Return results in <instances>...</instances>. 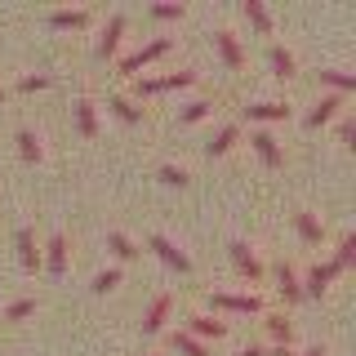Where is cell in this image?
Returning a JSON list of instances; mask_svg holds the SVG:
<instances>
[{"label": "cell", "instance_id": "obj_37", "mask_svg": "<svg viewBox=\"0 0 356 356\" xmlns=\"http://www.w3.org/2000/svg\"><path fill=\"white\" fill-rule=\"evenodd\" d=\"M263 356H298L294 348H272V352H263Z\"/></svg>", "mask_w": 356, "mask_h": 356}, {"label": "cell", "instance_id": "obj_36", "mask_svg": "<svg viewBox=\"0 0 356 356\" xmlns=\"http://www.w3.org/2000/svg\"><path fill=\"white\" fill-rule=\"evenodd\" d=\"M187 9L183 5H170V0H165V5H152V18H183Z\"/></svg>", "mask_w": 356, "mask_h": 356}, {"label": "cell", "instance_id": "obj_18", "mask_svg": "<svg viewBox=\"0 0 356 356\" xmlns=\"http://www.w3.org/2000/svg\"><path fill=\"white\" fill-rule=\"evenodd\" d=\"M241 138V125H222L214 138L205 143V152H209V161H214V156H222V152H232V143Z\"/></svg>", "mask_w": 356, "mask_h": 356}, {"label": "cell", "instance_id": "obj_30", "mask_svg": "<svg viewBox=\"0 0 356 356\" xmlns=\"http://www.w3.org/2000/svg\"><path fill=\"white\" fill-rule=\"evenodd\" d=\"M116 285H120V267H107V272L94 276V285H89V289H94V294H107V289H116Z\"/></svg>", "mask_w": 356, "mask_h": 356}, {"label": "cell", "instance_id": "obj_23", "mask_svg": "<svg viewBox=\"0 0 356 356\" xmlns=\"http://www.w3.org/2000/svg\"><path fill=\"white\" fill-rule=\"evenodd\" d=\"M170 343H174V352H178V356H209V352H205V343H200V339H192L187 330H178Z\"/></svg>", "mask_w": 356, "mask_h": 356}, {"label": "cell", "instance_id": "obj_14", "mask_svg": "<svg viewBox=\"0 0 356 356\" xmlns=\"http://www.w3.org/2000/svg\"><path fill=\"white\" fill-rule=\"evenodd\" d=\"M49 27H58V31H81V27H89V9H54L49 14Z\"/></svg>", "mask_w": 356, "mask_h": 356}, {"label": "cell", "instance_id": "obj_40", "mask_svg": "<svg viewBox=\"0 0 356 356\" xmlns=\"http://www.w3.org/2000/svg\"><path fill=\"white\" fill-rule=\"evenodd\" d=\"M0 103H5V89H0Z\"/></svg>", "mask_w": 356, "mask_h": 356}, {"label": "cell", "instance_id": "obj_35", "mask_svg": "<svg viewBox=\"0 0 356 356\" xmlns=\"http://www.w3.org/2000/svg\"><path fill=\"white\" fill-rule=\"evenodd\" d=\"M18 89H22V94H36V89H49V76H22V81H18Z\"/></svg>", "mask_w": 356, "mask_h": 356}, {"label": "cell", "instance_id": "obj_3", "mask_svg": "<svg viewBox=\"0 0 356 356\" xmlns=\"http://www.w3.org/2000/svg\"><path fill=\"white\" fill-rule=\"evenodd\" d=\"M209 303L218 312H241V316H254V312H263V298L259 294H209Z\"/></svg>", "mask_w": 356, "mask_h": 356}, {"label": "cell", "instance_id": "obj_29", "mask_svg": "<svg viewBox=\"0 0 356 356\" xmlns=\"http://www.w3.org/2000/svg\"><path fill=\"white\" fill-rule=\"evenodd\" d=\"M107 250L116 254V259H134V254H138V250H134V241L125 236V232H107Z\"/></svg>", "mask_w": 356, "mask_h": 356}, {"label": "cell", "instance_id": "obj_31", "mask_svg": "<svg viewBox=\"0 0 356 356\" xmlns=\"http://www.w3.org/2000/svg\"><path fill=\"white\" fill-rule=\"evenodd\" d=\"M156 178H161V183H170V187H187V170H183V165H161Z\"/></svg>", "mask_w": 356, "mask_h": 356}, {"label": "cell", "instance_id": "obj_4", "mask_svg": "<svg viewBox=\"0 0 356 356\" xmlns=\"http://www.w3.org/2000/svg\"><path fill=\"white\" fill-rule=\"evenodd\" d=\"M196 85V72H170L161 81H138V98H152V94H170V89H187Z\"/></svg>", "mask_w": 356, "mask_h": 356}, {"label": "cell", "instance_id": "obj_38", "mask_svg": "<svg viewBox=\"0 0 356 356\" xmlns=\"http://www.w3.org/2000/svg\"><path fill=\"white\" fill-rule=\"evenodd\" d=\"M236 356H263V352H259V348H245V352H236Z\"/></svg>", "mask_w": 356, "mask_h": 356}, {"label": "cell", "instance_id": "obj_21", "mask_svg": "<svg viewBox=\"0 0 356 356\" xmlns=\"http://www.w3.org/2000/svg\"><path fill=\"white\" fill-rule=\"evenodd\" d=\"M321 85H330V94L348 98L352 89H356V76H348V72H321Z\"/></svg>", "mask_w": 356, "mask_h": 356}, {"label": "cell", "instance_id": "obj_34", "mask_svg": "<svg viewBox=\"0 0 356 356\" xmlns=\"http://www.w3.org/2000/svg\"><path fill=\"white\" fill-rule=\"evenodd\" d=\"M339 143H343V147H356V120L352 116L339 120Z\"/></svg>", "mask_w": 356, "mask_h": 356}, {"label": "cell", "instance_id": "obj_13", "mask_svg": "<svg viewBox=\"0 0 356 356\" xmlns=\"http://www.w3.org/2000/svg\"><path fill=\"white\" fill-rule=\"evenodd\" d=\"M18 259H22V267H27V272H36L40 267V250H36V236H31V227H18Z\"/></svg>", "mask_w": 356, "mask_h": 356}, {"label": "cell", "instance_id": "obj_5", "mask_svg": "<svg viewBox=\"0 0 356 356\" xmlns=\"http://www.w3.org/2000/svg\"><path fill=\"white\" fill-rule=\"evenodd\" d=\"M334 276H339V267H334V263H316V267H307V276H298V285H303V294L321 298V294L330 289Z\"/></svg>", "mask_w": 356, "mask_h": 356}, {"label": "cell", "instance_id": "obj_10", "mask_svg": "<svg viewBox=\"0 0 356 356\" xmlns=\"http://www.w3.org/2000/svg\"><path fill=\"white\" fill-rule=\"evenodd\" d=\"M343 103H348V98H339V94H325L316 107L307 111V129H321V125H330V120L343 111Z\"/></svg>", "mask_w": 356, "mask_h": 356}, {"label": "cell", "instance_id": "obj_1", "mask_svg": "<svg viewBox=\"0 0 356 356\" xmlns=\"http://www.w3.org/2000/svg\"><path fill=\"white\" fill-rule=\"evenodd\" d=\"M161 54H170V40H165V36L152 40V44H143V49H134V54H125V58H120V72H125V76H138L143 67H152Z\"/></svg>", "mask_w": 356, "mask_h": 356}, {"label": "cell", "instance_id": "obj_25", "mask_svg": "<svg viewBox=\"0 0 356 356\" xmlns=\"http://www.w3.org/2000/svg\"><path fill=\"white\" fill-rule=\"evenodd\" d=\"M294 67H298V63H294V54H289L285 44H272V72L281 76V81H285V76H294Z\"/></svg>", "mask_w": 356, "mask_h": 356}, {"label": "cell", "instance_id": "obj_17", "mask_svg": "<svg viewBox=\"0 0 356 356\" xmlns=\"http://www.w3.org/2000/svg\"><path fill=\"white\" fill-rule=\"evenodd\" d=\"M76 129H81L85 138H98V111H94V103H89V98H81V103H76Z\"/></svg>", "mask_w": 356, "mask_h": 356}, {"label": "cell", "instance_id": "obj_6", "mask_svg": "<svg viewBox=\"0 0 356 356\" xmlns=\"http://www.w3.org/2000/svg\"><path fill=\"white\" fill-rule=\"evenodd\" d=\"M250 143H254V152H259V161L267 165V170H281V165H285L281 147H276V138H272L267 129H254V134H250Z\"/></svg>", "mask_w": 356, "mask_h": 356}, {"label": "cell", "instance_id": "obj_22", "mask_svg": "<svg viewBox=\"0 0 356 356\" xmlns=\"http://www.w3.org/2000/svg\"><path fill=\"white\" fill-rule=\"evenodd\" d=\"M263 325H267V334H272V343H276V348H289V339H294V325H289L285 316H267Z\"/></svg>", "mask_w": 356, "mask_h": 356}, {"label": "cell", "instance_id": "obj_32", "mask_svg": "<svg viewBox=\"0 0 356 356\" xmlns=\"http://www.w3.org/2000/svg\"><path fill=\"white\" fill-rule=\"evenodd\" d=\"M31 312H36V298H18V303L5 307V316H9V321H27Z\"/></svg>", "mask_w": 356, "mask_h": 356}, {"label": "cell", "instance_id": "obj_33", "mask_svg": "<svg viewBox=\"0 0 356 356\" xmlns=\"http://www.w3.org/2000/svg\"><path fill=\"white\" fill-rule=\"evenodd\" d=\"M209 111H214V107L196 98V103H187V107H183V125H196V120H205V116H209Z\"/></svg>", "mask_w": 356, "mask_h": 356}, {"label": "cell", "instance_id": "obj_27", "mask_svg": "<svg viewBox=\"0 0 356 356\" xmlns=\"http://www.w3.org/2000/svg\"><path fill=\"white\" fill-rule=\"evenodd\" d=\"M18 152H22V161H40L44 147H40V138L31 129H18Z\"/></svg>", "mask_w": 356, "mask_h": 356}, {"label": "cell", "instance_id": "obj_26", "mask_svg": "<svg viewBox=\"0 0 356 356\" xmlns=\"http://www.w3.org/2000/svg\"><path fill=\"white\" fill-rule=\"evenodd\" d=\"M111 111H116L125 125H138V120H143V107L134 103V98H111Z\"/></svg>", "mask_w": 356, "mask_h": 356}, {"label": "cell", "instance_id": "obj_9", "mask_svg": "<svg viewBox=\"0 0 356 356\" xmlns=\"http://www.w3.org/2000/svg\"><path fill=\"white\" fill-rule=\"evenodd\" d=\"M227 254H232V263H236L241 272L250 276V281H259V276H263V263H259V254H254L245 241H232V245H227Z\"/></svg>", "mask_w": 356, "mask_h": 356}, {"label": "cell", "instance_id": "obj_16", "mask_svg": "<svg viewBox=\"0 0 356 356\" xmlns=\"http://www.w3.org/2000/svg\"><path fill=\"white\" fill-rule=\"evenodd\" d=\"M276 281H281V294H285V303H298L303 298V285H298V272L289 263H281L276 267Z\"/></svg>", "mask_w": 356, "mask_h": 356}, {"label": "cell", "instance_id": "obj_19", "mask_svg": "<svg viewBox=\"0 0 356 356\" xmlns=\"http://www.w3.org/2000/svg\"><path fill=\"white\" fill-rule=\"evenodd\" d=\"M227 334V321L218 316H192V339H222Z\"/></svg>", "mask_w": 356, "mask_h": 356}, {"label": "cell", "instance_id": "obj_7", "mask_svg": "<svg viewBox=\"0 0 356 356\" xmlns=\"http://www.w3.org/2000/svg\"><path fill=\"white\" fill-rule=\"evenodd\" d=\"M170 307H174V298H170V294H156V298H152V307L143 312V334H161V330H165V321H170Z\"/></svg>", "mask_w": 356, "mask_h": 356}, {"label": "cell", "instance_id": "obj_2", "mask_svg": "<svg viewBox=\"0 0 356 356\" xmlns=\"http://www.w3.org/2000/svg\"><path fill=\"white\" fill-rule=\"evenodd\" d=\"M147 250H152V254H156V259H161L165 267H174V272H183V276L192 272V259H187V254L178 250V245H174L170 236H161V232H156V236L147 241Z\"/></svg>", "mask_w": 356, "mask_h": 356}, {"label": "cell", "instance_id": "obj_15", "mask_svg": "<svg viewBox=\"0 0 356 356\" xmlns=\"http://www.w3.org/2000/svg\"><path fill=\"white\" fill-rule=\"evenodd\" d=\"M44 267H49V276H63L67 272V236H49V245H44Z\"/></svg>", "mask_w": 356, "mask_h": 356}, {"label": "cell", "instance_id": "obj_12", "mask_svg": "<svg viewBox=\"0 0 356 356\" xmlns=\"http://www.w3.org/2000/svg\"><path fill=\"white\" fill-rule=\"evenodd\" d=\"M214 44H218L222 63H227L232 72H241V67H245V49H241V40L232 36V31H214Z\"/></svg>", "mask_w": 356, "mask_h": 356}, {"label": "cell", "instance_id": "obj_24", "mask_svg": "<svg viewBox=\"0 0 356 356\" xmlns=\"http://www.w3.org/2000/svg\"><path fill=\"white\" fill-rule=\"evenodd\" d=\"M250 120H289V107L285 103H254Z\"/></svg>", "mask_w": 356, "mask_h": 356}, {"label": "cell", "instance_id": "obj_8", "mask_svg": "<svg viewBox=\"0 0 356 356\" xmlns=\"http://www.w3.org/2000/svg\"><path fill=\"white\" fill-rule=\"evenodd\" d=\"M125 27H129V18H125V14H111L107 31H103V40H98V58H116V49H120V36H125Z\"/></svg>", "mask_w": 356, "mask_h": 356}, {"label": "cell", "instance_id": "obj_20", "mask_svg": "<svg viewBox=\"0 0 356 356\" xmlns=\"http://www.w3.org/2000/svg\"><path fill=\"white\" fill-rule=\"evenodd\" d=\"M241 9H245V18L254 22V31H263V36H272V14L263 9V0H245Z\"/></svg>", "mask_w": 356, "mask_h": 356}, {"label": "cell", "instance_id": "obj_28", "mask_svg": "<svg viewBox=\"0 0 356 356\" xmlns=\"http://www.w3.org/2000/svg\"><path fill=\"white\" fill-rule=\"evenodd\" d=\"M352 263H356V236L348 232V236L339 241V254H334V267H339V272H348Z\"/></svg>", "mask_w": 356, "mask_h": 356}, {"label": "cell", "instance_id": "obj_11", "mask_svg": "<svg viewBox=\"0 0 356 356\" xmlns=\"http://www.w3.org/2000/svg\"><path fill=\"white\" fill-rule=\"evenodd\" d=\"M294 227H298V241H303V245H321V241H325V222L312 214V209H298Z\"/></svg>", "mask_w": 356, "mask_h": 356}, {"label": "cell", "instance_id": "obj_39", "mask_svg": "<svg viewBox=\"0 0 356 356\" xmlns=\"http://www.w3.org/2000/svg\"><path fill=\"white\" fill-rule=\"evenodd\" d=\"M303 356H325V348H312V352H303Z\"/></svg>", "mask_w": 356, "mask_h": 356}]
</instances>
